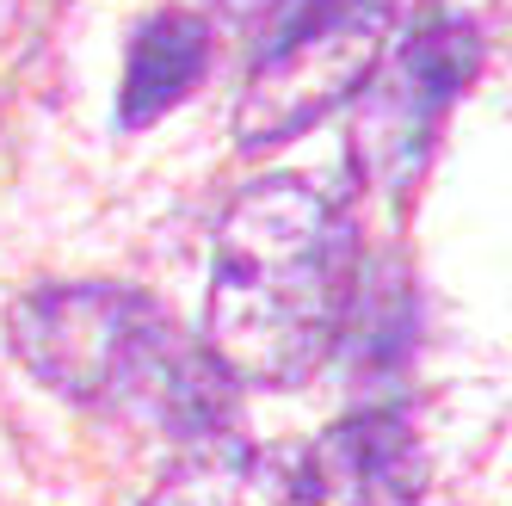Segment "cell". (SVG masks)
I'll use <instances>...</instances> for the list:
<instances>
[{"instance_id":"cell-1","label":"cell","mask_w":512,"mask_h":506,"mask_svg":"<svg viewBox=\"0 0 512 506\" xmlns=\"http://www.w3.org/2000/svg\"><path fill=\"white\" fill-rule=\"evenodd\" d=\"M352 303V223L309 179L247 186L216 223L204 340L235 383L297 389L334 352Z\"/></svg>"},{"instance_id":"cell-2","label":"cell","mask_w":512,"mask_h":506,"mask_svg":"<svg viewBox=\"0 0 512 506\" xmlns=\"http://www.w3.org/2000/svg\"><path fill=\"white\" fill-rule=\"evenodd\" d=\"M13 358L62 402L149 420L179 445L235 439V371L130 284H44L7 309Z\"/></svg>"},{"instance_id":"cell-3","label":"cell","mask_w":512,"mask_h":506,"mask_svg":"<svg viewBox=\"0 0 512 506\" xmlns=\"http://www.w3.org/2000/svg\"><path fill=\"white\" fill-rule=\"evenodd\" d=\"M401 7L408 0H272L266 50L235 112L241 149H278L340 99L364 93V81L383 68V44L401 25Z\"/></svg>"},{"instance_id":"cell-4","label":"cell","mask_w":512,"mask_h":506,"mask_svg":"<svg viewBox=\"0 0 512 506\" xmlns=\"http://www.w3.org/2000/svg\"><path fill=\"white\" fill-rule=\"evenodd\" d=\"M482 68V31L463 19H432L401 44L371 81H364V112H358V167L371 173L395 204H408L414 179L432 155V136L457 105V93Z\"/></svg>"},{"instance_id":"cell-5","label":"cell","mask_w":512,"mask_h":506,"mask_svg":"<svg viewBox=\"0 0 512 506\" xmlns=\"http://www.w3.org/2000/svg\"><path fill=\"white\" fill-rule=\"evenodd\" d=\"M420 494L426 451L395 408L346 414L272 469V506H420Z\"/></svg>"},{"instance_id":"cell-6","label":"cell","mask_w":512,"mask_h":506,"mask_svg":"<svg viewBox=\"0 0 512 506\" xmlns=\"http://www.w3.org/2000/svg\"><path fill=\"white\" fill-rule=\"evenodd\" d=\"M210 68V25L198 13H155L136 25L130 62H124V93H118V124L124 130H149L161 124L179 99H186Z\"/></svg>"},{"instance_id":"cell-7","label":"cell","mask_w":512,"mask_h":506,"mask_svg":"<svg viewBox=\"0 0 512 506\" xmlns=\"http://www.w3.org/2000/svg\"><path fill=\"white\" fill-rule=\"evenodd\" d=\"M216 7H229V13H260V7H272V0H216Z\"/></svg>"}]
</instances>
